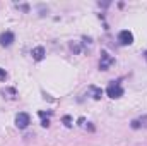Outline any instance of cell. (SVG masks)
Listing matches in <instances>:
<instances>
[{
	"mask_svg": "<svg viewBox=\"0 0 147 146\" xmlns=\"http://www.w3.org/2000/svg\"><path fill=\"white\" fill-rule=\"evenodd\" d=\"M106 95L110 98H120V96H123V88L120 86V83H111L106 88Z\"/></svg>",
	"mask_w": 147,
	"mask_h": 146,
	"instance_id": "cell-1",
	"label": "cell"
},
{
	"mask_svg": "<svg viewBox=\"0 0 147 146\" xmlns=\"http://www.w3.org/2000/svg\"><path fill=\"white\" fill-rule=\"evenodd\" d=\"M29 124H31V117H29L26 112H21V113L16 115V126H17L19 129H26Z\"/></svg>",
	"mask_w": 147,
	"mask_h": 146,
	"instance_id": "cell-2",
	"label": "cell"
},
{
	"mask_svg": "<svg viewBox=\"0 0 147 146\" xmlns=\"http://www.w3.org/2000/svg\"><path fill=\"white\" fill-rule=\"evenodd\" d=\"M113 62H115V59L111 57L110 53H108V52H103V53H101V60H99V69H101V71H106Z\"/></svg>",
	"mask_w": 147,
	"mask_h": 146,
	"instance_id": "cell-3",
	"label": "cell"
},
{
	"mask_svg": "<svg viewBox=\"0 0 147 146\" xmlns=\"http://www.w3.org/2000/svg\"><path fill=\"white\" fill-rule=\"evenodd\" d=\"M118 41H120V45H123V46L132 45V43H134V35L125 29V31H121V33L118 35Z\"/></svg>",
	"mask_w": 147,
	"mask_h": 146,
	"instance_id": "cell-4",
	"label": "cell"
},
{
	"mask_svg": "<svg viewBox=\"0 0 147 146\" xmlns=\"http://www.w3.org/2000/svg\"><path fill=\"white\" fill-rule=\"evenodd\" d=\"M12 43H14V35L10 31H5L0 35V45L2 46H10Z\"/></svg>",
	"mask_w": 147,
	"mask_h": 146,
	"instance_id": "cell-5",
	"label": "cell"
},
{
	"mask_svg": "<svg viewBox=\"0 0 147 146\" xmlns=\"http://www.w3.org/2000/svg\"><path fill=\"white\" fill-rule=\"evenodd\" d=\"M140 127H147V115L132 120V129H140Z\"/></svg>",
	"mask_w": 147,
	"mask_h": 146,
	"instance_id": "cell-6",
	"label": "cell"
},
{
	"mask_svg": "<svg viewBox=\"0 0 147 146\" xmlns=\"http://www.w3.org/2000/svg\"><path fill=\"white\" fill-rule=\"evenodd\" d=\"M31 55H33L34 60H43V57H45V48H43V46H36V48H33Z\"/></svg>",
	"mask_w": 147,
	"mask_h": 146,
	"instance_id": "cell-7",
	"label": "cell"
},
{
	"mask_svg": "<svg viewBox=\"0 0 147 146\" xmlns=\"http://www.w3.org/2000/svg\"><path fill=\"white\" fill-rule=\"evenodd\" d=\"M89 89L92 91V98H94V100H99V98L103 96V91H101L99 88H94V86H91Z\"/></svg>",
	"mask_w": 147,
	"mask_h": 146,
	"instance_id": "cell-8",
	"label": "cell"
},
{
	"mask_svg": "<svg viewBox=\"0 0 147 146\" xmlns=\"http://www.w3.org/2000/svg\"><path fill=\"white\" fill-rule=\"evenodd\" d=\"M63 124H65L67 127H72V117H69V115H65V117H63Z\"/></svg>",
	"mask_w": 147,
	"mask_h": 146,
	"instance_id": "cell-9",
	"label": "cell"
},
{
	"mask_svg": "<svg viewBox=\"0 0 147 146\" xmlns=\"http://www.w3.org/2000/svg\"><path fill=\"white\" fill-rule=\"evenodd\" d=\"M5 77H7V72H5V69H2V67H0V79H2V81H5Z\"/></svg>",
	"mask_w": 147,
	"mask_h": 146,
	"instance_id": "cell-10",
	"label": "cell"
},
{
	"mask_svg": "<svg viewBox=\"0 0 147 146\" xmlns=\"http://www.w3.org/2000/svg\"><path fill=\"white\" fill-rule=\"evenodd\" d=\"M146 59H147V52H146Z\"/></svg>",
	"mask_w": 147,
	"mask_h": 146,
	"instance_id": "cell-11",
	"label": "cell"
}]
</instances>
